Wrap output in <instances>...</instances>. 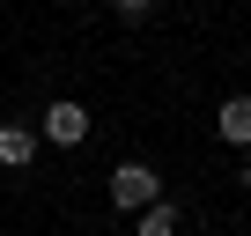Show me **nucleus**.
<instances>
[{"label": "nucleus", "mask_w": 251, "mask_h": 236, "mask_svg": "<svg viewBox=\"0 0 251 236\" xmlns=\"http://www.w3.org/2000/svg\"><path fill=\"white\" fill-rule=\"evenodd\" d=\"M111 199H118L126 214H141L148 199H163V177H155L148 163H118V170H111Z\"/></svg>", "instance_id": "f257e3e1"}, {"label": "nucleus", "mask_w": 251, "mask_h": 236, "mask_svg": "<svg viewBox=\"0 0 251 236\" xmlns=\"http://www.w3.org/2000/svg\"><path fill=\"white\" fill-rule=\"evenodd\" d=\"M37 133H45V141H52V148H81V141H89V111H81V103H67V96H59V103H52V111H45V126H37Z\"/></svg>", "instance_id": "f03ea898"}, {"label": "nucleus", "mask_w": 251, "mask_h": 236, "mask_svg": "<svg viewBox=\"0 0 251 236\" xmlns=\"http://www.w3.org/2000/svg\"><path fill=\"white\" fill-rule=\"evenodd\" d=\"M111 8H118V23H148V15H155V0H111Z\"/></svg>", "instance_id": "423d86ee"}, {"label": "nucleus", "mask_w": 251, "mask_h": 236, "mask_svg": "<svg viewBox=\"0 0 251 236\" xmlns=\"http://www.w3.org/2000/svg\"><path fill=\"white\" fill-rule=\"evenodd\" d=\"M214 133H222L229 148H251V96H229V103H222V118H214Z\"/></svg>", "instance_id": "7ed1b4c3"}, {"label": "nucleus", "mask_w": 251, "mask_h": 236, "mask_svg": "<svg viewBox=\"0 0 251 236\" xmlns=\"http://www.w3.org/2000/svg\"><path fill=\"white\" fill-rule=\"evenodd\" d=\"M133 236H177V207H170V199H148L141 221H133Z\"/></svg>", "instance_id": "39448f33"}, {"label": "nucleus", "mask_w": 251, "mask_h": 236, "mask_svg": "<svg viewBox=\"0 0 251 236\" xmlns=\"http://www.w3.org/2000/svg\"><path fill=\"white\" fill-rule=\"evenodd\" d=\"M244 192H251V163H244Z\"/></svg>", "instance_id": "0eeeda50"}, {"label": "nucleus", "mask_w": 251, "mask_h": 236, "mask_svg": "<svg viewBox=\"0 0 251 236\" xmlns=\"http://www.w3.org/2000/svg\"><path fill=\"white\" fill-rule=\"evenodd\" d=\"M30 155H37V133H30V126H0V163H8V170H23Z\"/></svg>", "instance_id": "20e7f679"}]
</instances>
